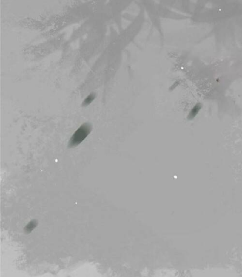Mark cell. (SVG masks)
<instances>
[{
	"label": "cell",
	"instance_id": "cell-1",
	"mask_svg": "<svg viewBox=\"0 0 242 277\" xmlns=\"http://www.w3.org/2000/svg\"><path fill=\"white\" fill-rule=\"evenodd\" d=\"M92 131V127L88 123H84L76 130L70 138L68 143L70 148H73L78 146L85 140Z\"/></svg>",
	"mask_w": 242,
	"mask_h": 277
},
{
	"label": "cell",
	"instance_id": "cell-2",
	"mask_svg": "<svg viewBox=\"0 0 242 277\" xmlns=\"http://www.w3.org/2000/svg\"><path fill=\"white\" fill-rule=\"evenodd\" d=\"M96 97V95L95 94L93 93H90L89 95H88L87 96V98L84 100V102L82 103V106L83 107H86V106H88L89 105H90V103L92 102L95 99Z\"/></svg>",
	"mask_w": 242,
	"mask_h": 277
},
{
	"label": "cell",
	"instance_id": "cell-3",
	"mask_svg": "<svg viewBox=\"0 0 242 277\" xmlns=\"http://www.w3.org/2000/svg\"><path fill=\"white\" fill-rule=\"evenodd\" d=\"M201 108V106L200 105V104L196 105L194 107V108L192 109V111H191L189 116V119H192L193 118H194L196 116V115L198 114Z\"/></svg>",
	"mask_w": 242,
	"mask_h": 277
},
{
	"label": "cell",
	"instance_id": "cell-4",
	"mask_svg": "<svg viewBox=\"0 0 242 277\" xmlns=\"http://www.w3.org/2000/svg\"><path fill=\"white\" fill-rule=\"evenodd\" d=\"M36 225H37V222L35 220H33L30 222H29V224L27 225V226L26 228V230L27 232H28V233L30 232L32 230H33L34 228H35V227L36 226Z\"/></svg>",
	"mask_w": 242,
	"mask_h": 277
}]
</instances>
